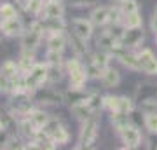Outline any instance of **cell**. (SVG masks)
<instances>
[{"mask_svg":"<svg viewBox=\"0 0 157 150\" xmlns=\"http://www.w3.org/2000/svg\"><path fill=\"white\" fill-rule=\"evenodd\" d=\"M98 129H100V119L96 113H93L91 117H87L82 124V129H80V138H78V147L77 148H89L93 147L98 138Z\"/></svg>","mask_w":157,"mask_h":150,"instance_id":"6da1fadb","label":"cell"},{"mask_svg":"<svg viewBox=\"0 0 157 150\" xmlns=\"http://www.w3.org/2000/svg\"><path fill=\"white\" fill-rule=\"evenodd\" d=\"M44 28H42V23L35 21L28 26V30H25V33L21 35V47L25 51H35L42 42V37H44Z\"/></svg>","mask_w":157,"mask_h":150,"instance_id":"7a4b0ae2","label":"cell"},{"mask_svg":"<svg viewBox=\"0 0 157 150\" xmlns=\"http://www.w3.org/2000/svg\"><path fill=\"white\" fill-rule=\"evenodd\" d=\"M47 70H49V65L47 63H35V67L30 70L26 75H25V80H26V86L30 89V94L32 91L40 86H44V82H47Z\"/></svg>","mask_w":157,"mask_h":150,"instance_id":"3957f363","label":"cell"},{"mask_svg":"<svg viewBox=\"0 0 157 150\" xmlns=\"http://www.w3.org/2000/svg\"><path fill=\"white\" fill-rule=\"evenodd\" d=\"M32 98L37 103H47V105H58V103L65 101V94L58 93L54 87H44V86L33 89L32 91Z\"/></svg>","mask_w":157,"mask_h":150,"instance_id":"277c9868","label":"cell"},{"mask_svg":"<svg viewBox=\"0 0 157 150\" xmlns=\"http://www.w3.org/2000/svg\"><path fill=\"white\" fill-rule=\"evenodd\" d=\"M65 7L61 0H44V7L40 11V19H63Z\"/></svg>","mask_w":157,"mask_h":150,"instance_id":"5b68a950","label":"cell"},{"mask_svg":"<svg viewBox=\"0 0 157 150\" xmlns=\"http://www.w3.org/2000/svg\"><path fill=\"white\" fill-rule=\"evenodd\" d=\"M119 136L122 140V143L126 148H138L141 145V134L136 126L129 124L128 128H124L122 131H119Z\"/></svg>","mask_w":157,"mask_h":150,"instance_id":"8992f818","label":"cell"},{"mask_svg":"<svg viewBox=\"0 0 157 150\" xmlns=\"http://www.w3.org/2000/svg\"><path fill=\"white\" fill-rule=\"evenodd\" d=\"M72 32L82 39L89 40L94 32V23L91 19H84V17H75V19H72Z\"/></svg>","mask_w":157,"mask_h":150,"instance_id":"52a82bcc","label":"cell"},{"mask_svg":"<svg viewBox=\"0 0 157 150\" xmlns=\"http://www.w3.org/2000/svg\"><path fill=\"white\" fill-rule=\"evenodd\" d=\"M143 42V30L140 28H124L121 44L124 47H138Z\"/></svg>","mask_w":157,"mask_h":150,"instance_id":"ba28073f","label":"cell"},{"mask_svg":"<svg viewBox=\"0 0 157 150\" xmlns=\"http://www.w3.org/2000/svg\"><path fill=\"white\" fill-rule=\"evenodd\" d=\"M0 32L7 37H16V35H23L25 33V26H23L21 19L17 16L11 17V19H4L0 23Z\"/></svg>","mask_w":157,"mask_h":150,"instance_id":"9c48e42d","label":"cell"},{"mask_svg":"<svg viewBox=\"0 0 157 150\" xmlns=\"http://www.w3.org/2000/svg\"><path fill=\"white\" fill-rule=\"evenodd\" d=\"M112 12L113 7H107V6L96 7L94 11L91 12V21L94 23L96 26H107V25L112 23Z\"/></svg>","mask_w":157,"mask_h":150,"instance_id":"30bf717a","label":"cell"},{"mask_svg":"<svg viewBox=\"0 0 157 150\" xmlns=\"http://www.w3.org/2000/svg\"><path fill=\"white\" fill-rule=\"evenodd\" d=\"M68 77H70V87L72 89H82L89 75H87V70H86L84 65H80V67L70 70V72H68Z\"/></svg>","mask_w":157,"mask_h":150,"instance_id":"8fae6325","label":"cell"},{"mask_svg":"<svg viewBox=\"0 0 157 150\" xmlns=\"http://www.w3.org/2000/svg\"><path fill=\"white\" fill-rule=\"evenodd\" d=\"M26 117H28V121L32 122V126H33L39 133L44 129V126L49 122V119H51V117L47 115L44 110H39V108H32V110L28 112V115H26Z\"/></svg>","mask_w":157,"mask_h":150,"instance_id":"7c38bea8","label":"cell"},{"mask_svg":"<svg viewBox=\"0 0 157 150\" xmlns=\"http://www.w3.org/2000/svg\"><path fill=\"white\" fill-rule=\"evenodd\" d=\"M68 42L72 44V51L75 52V56L82 58L84 54H87V40L86 39H82V37H78L77 33L70 32V33H68Z\"/></svg>","mask_w":157,"mask_h":150,"instance_id":"4fadbf2b","label":"cell"},{"mask_svg":"<svg viewBox=\"0 0 157 150\" xmlns=\"http://www.w3.org/2000/svg\"><path fill=\"white\" fill-rule=\"evenodd\" d=\"M33 56H35V51H21V56H19V61H17V67H19V72L23 75L35 67V61H33Z\"/></svg>","mask_w":157,"mask_h":150,"instance_id":"5bb4252c","label":"cell"},{"mask_svg":"<svg viewBox=\"0 0 157 150\" xmlns=\"http://www.w3.org/2000/svg\"><path fill=\"white\" fill-rule=\"evenodd\" d=\"M67 45V35L63 32H54L49 33L47 37V49H54V51H63Z\"/></svg>","mask_w":157,"mask_h":150,"instance_id":"9a60e30c","label":"cell"},{"mask_svg":"<svg viewBox=\"0 0 157 150\" xmlns=\"http://www.w3.org/2000/svg\"><path fill=\"white\" fill-rule=\"evenodd\" d=\"M101 84H103V87H107V89H110V87H115L119 82H121V73L117 72V70H113V68H110L108 67L105 72H103V75H101Z\"/></svg>","mask_w":157,"mask_h":150,"instance_id":"2e32d148","label":"cell"},{"mask_svg":"<svg viewBox=\"0 0 157 150\" xmlns=\"http://www.w3.org/2000/svg\"><path fill=\"white\" fill-rule=\"evenodd\" d=\"M129 115H131V113H126V112H113L112 113V124H113V128H115L117 133L122 131L124 128H128L129 124H131Z\"/></svg>","mask_w":157,"mask_h":150,"instance_id":"e0dca14e","label":"cell"},{"mask_svg":"<svg viewBox=\"0 0 157 150\" xmlns=\"http://www.w3.org/2000/svg\"><path fill=\"white\" fill-rule=\"evenodd\" d=\"M0 73L4 75V77H7V79H14V77H17L19 75V67H17V63L16 61H12V60H7V61H4L2 63V67H0Z\"/></svg>","mask_w":157,"mask_h":150,"instance_id":"ac0fdd59","label":"cell"},{"mask_svg":"<svg viewBox=\"0 0 157 150\" xmlns=\"http://www.w3.org/2000/svg\"><path fill=\"white\" fill-rule=\"evenodd\" d=\"M49 138L52 140V141H54L56 145H67V143H68V140H70V134H68L67 128L59 124V126H58L54 131H52V134H51Z\"/></svg>","mask_w":157,"mask_h":150,"instance_id":"d6986e66","label":"cell"},{"mask_svg":"<svg viewBox=\"0 0 157 150\" xmlns=\"http://www.w3.org/2000/svg\"><path fill=\"white\" fill-rule=\"evenodd\" d=\"M72 113L77 117V119H80V121L84 122L87 117L93 115V110L86 105L84 101H82V103H73V105H72Z\"/></svg>","mask_w":157,"mask_h":150,"instance_id":"ffe728a7","label":"cell"},{"mask_svg":"<svg viewBox=\"0 0 157 150\" xmlns=\"http://www.w3.org/2000/svg\"><path fill=\"white\" fill-rule=\"evenodd\" d=\"M141 16H140V11L133 12V14H128V16L122 17V25L124 28H140L141 26Z\"/></svg>","mask_w":157,"mask_h":150,"instance_id":"44dd1931","label":"cell"},{"mask_svg":"<svg viewBox=\"0 0 157 150\" xmlns=\"http://www.w3.org/2000/svg\"><path fill=\"white\" fill-rule=\"evenodd\" d=\"M45 63H47V65L63 67V51L47 49V54H45Z\"/></svg>","mask_w":157,"mask_h":150,"instance_id":"7402d4cb","label":"cell"},{"mask_svg":"<svg viewBox=\"0 0 157 150\" xmlns=\"http://www.w3.org/2000/svg\"><path fill=\"white\" fill-rule=\"evenodd\" d=\"M121 106V96H103V108H107L110 113L119 112Z\"/></svg>","mask_w":157,"mask_h":150,"instance_id":"603a6c76","label":"cell"},{"mask_svg":"<svg viewBox=\"0 0 157 150\" xmlns=\"http://www.w3.org/2000/svg\"><path fill=\"white\" fill-rule=\"evenodd\" d=\"M117 6H119V9H121V14H122V17L138 11V4H136V0H121Z\"/></svg>","mask_w":157,"mask_h":150,"instance_id":"cb8c5ba5","label":"cell"},{"mask_svg":"<svg viewBox=\"0 0 157 150\" xmlns=\"http://www.w3.org/2000/svg\"><path fill=\"white\" fill-rule=\"evenodd\" d=\"M86 98H87V94L82 93V89H72L70 87V91L65 94V100L70 101L72 105L73 103H82V101H86Z\"/></svg>","mask_w":157,"mask_h":150,"instance_id":"d4e9b609","label":"cell"},{"mask_svg":"<svg viewBox=\"0 0 157 150\" xmlns=\"http://www.w3.org/2000/svg\"><path fill=\"white\" fill-rule=\"evenodd\" d=\"M63 79V67H56V65H49L47 70V82L56 84Z\"/></svg>","mask_w":157,"mask_h":150,"instance_id":"484cf974","label":"cell"},{"mask_svg":"<svg viewBox=\"0 0 157 150\" xmlns=\"http://www.w3.org/2000/svg\"><path fill=\"white\" fill-rule=\"evenodd\" d=\"M143 124L148 129V133L157 134V112H154V113H143Z\"/></svg>","mask_w":157,"mask_h":150,"instance_id":"4316f807","label":"cell"},{"mask_svg":"<svg viewBox=\"0 0 157 150\" xmlns=\"http://www.w3.org/2000/svg\"><path fill=\"white\" fill-rule=\"evenodd\" d=\"M14 16H17V11L12 4H2L0 6V17H2V21L4 19H11Z\"/></svg>","mask_w":157,"mask_h":150,"instance_id":"83f0119b","label":"cell"},{"mask_svg":"<svg viewBox=\"0 0 157 150\" xmlns=\"http://www.w3.org/2000/svg\"><path fill=\"white\" fill-rule=\"evenodd\" d=\"M141 70L147 73V75H157V58L154 56L152 60H148V61L141 67Z\"/></svg>","mask_w":157,"mask_h":150,"instance_id":"f1b7e54d","label":"cell"},{"mask_svg":"<svg viewBox=\"0 0 157 150\" xmlns=\"http://www.w3.org/2000/svg\"><path fill=\"white\" fill-rule=\"evenodd\" d=\"M72 6H77V7H91L93 4H96V0H70Z\"/></svg>","mask_w":157,"mask_h":150,"instance_id":"f546056e","label":"cell"},{"mask_svg":"<svg viewBox=\"0 0 157 150\" xmlns=\"http://www.w3.org/2000/svg\"><path fill=\"white\" fill-rule=\"evenodd\" d=\"M150 26H152V32L157 33V14H154V17H152V21H150Z\"/></svg>","mask_w":157,"mask_h":150,"instance_id":"4dcf8cb0","label":"cell"},{"mask_svg":"<svg viewBox=\"0 0 157 150\" xmlns=\"http://www.w3.org/2000/svg\"><path fill=\"white\" fill-rule=\"evenodd\" d=\"M112 2H113V4H119V2H121V0H112Z\"/></svg>","mask_w":157,"mask_h":150,"instance_id":"1f68e13d","label":"cell"},{"mask_svg":"<svg viewBox=\"0 0 157 150\" xmlns=\"http://www.w3.org/2000/svg\"><path fill=\"white\" fill-rule=\"evenodd\" d=\"M154 14H157V7H155V12H154Z\"/></svg>","mask_w":157,"mask_h":150,"instance_id":"d6a6232c","label":"cell"},{"mask_svg":"<svg viewBox=\"0 0 157 150\" xmlns=\"http://www.w3.org/2000/svg\"><path fill=\"white\" fill-rule=\"evenodd\" d=\"M155 42H157V33H155Z\"/></svg>","mask_w":157,"mask_h":150,"instance_id":"836d02e7","label":"cell"},{"mask_svg":"<svg viewBox=\"0 0 157 150\" xmlns=\"http://www.w3.org/2000/svg\"><path fill=\"white\" fill-rule=\"evenodd\" d=\"M0 23H2V17H0Z\"/></svg>","mask_w":157,"mask_h":150,"instance_id":"e575fe53","label":"cell"},{"mask_svg":"<svg viewBox=\"0 0 157 150\" xmlns=\"http://www.w3.org/2000/svg\"><path fill=\"white\" fill-rule=\"evenodd\" d=\"M155 98H157V94H155Z\"/></svg>","mask_w":157,"mask_h":150,"instance_id":"d590c367","label":"cell"}]
</instances>
